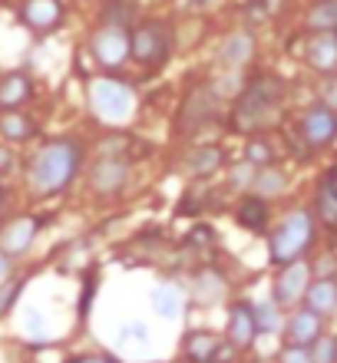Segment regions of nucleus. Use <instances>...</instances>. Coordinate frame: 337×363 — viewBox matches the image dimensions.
Returning <instances> with one entry per match:
<instances>
[{"instance_id": "32", "label": "nucleus", "mask_w": 337, "mask_h": 363, "mask_svg": "<svg viewBox=\"0 0 337 363\" xmlns=\"http://www.w3.org/2000/svg\"><path fill=\"white\" fill-rule=\"evenodd\" d=\"M308 23L314 30H337V0H321L308 13Z\"/></svg>"}, {"instance_id": "3", "label": "nucleus", "mask_w": 337, "mask_h": 363, "mask_svg": "<svg viewBox=\"0 0 337 363\" xmlns=\"http://www.w3.org/2000/svg\"><path fill=\"white\" fill-rule=\"evenodd\" d=\"M318 241V218L311 208H294L278 221V228L268 235V261L275 268H284L291 261H301Z\"/></svg>"}, {"instance_id": "9", "label": "nucleus", "mask_w": 337, "mask_h": 363, "mask_svg": "<svg viewBox=\"0 0 337 363\" xmlns=\"http://www.w3.org/2000/svg\"><path fill=\"white\" fill-rule=\"evenodd\" d=\"M219 109H222V96H219V89L199 86L189 99H185L182 113H179V129L195 133V129L215 123V119H219Z\"/></svg>"}, {"instance_id": "42", "label": "nucleus", "mask_w": 337, "mask_h": 363, "mask_svg": "<svg viewBox=\"0 0 337 363\" xmlns=\"http://www.w3.org/2000/svg\"><path fill=\"white\" fill-rule=\"evenodd\" d=\"M0 211H4V191H0Z\"/></svg>"}, {"instance_id": "41", "label": "nucleus", "mask_w": 337, "mask_h": 363, "mask_svg": "<svg viewBox=\"0 0 337 363\" xmlns=\"http://www.w3.org/2000/svg\"><path fill=\"white\" fill-rule=\"evenodd\" d=\"M4 281H10V255L0 251V284H4Z\"/></svg>"}, {"instance_id": "21", "label": "nucleus", "mask_w": 337, "mask_h": 363, "mask_svg": "<svg viewBox=\"0 0 337 363\" xmlns=\"http://www.w3.org/2000/svg\"><path fill=\"white\" fill-rule=\"evenodd\" d=\"M268 218H271V208H268V199H261L255 191L241 195L238 205H235V221L241 228L248 231H265L268 228Z\"/></svg>"}, {"instance_id": "10", "label": "nucleus", "mask_w": 337, "mask_h": 363, "mask_svg": "<svg viewBox=\"0 0 337 363\" xmlns=\"http://www.w3.org/2000/svg\"><path fill=\"white\" fill-rule=\"evenodd\" d=\"M89 50H93V57H96L103 67H109V69L123 67L126 57L133 53V50H129V30L103 23V27L93 33V40H89Z\"/></svg>"}, {"instance_id": "37", "label": "nucleus", "mask_w": 337, "mask_h": 363, "mask_svg": "<svg viewBox=\"0 0 337 363\" xmlns=\"http://www.w3.org/2000/svg\"><path fill=\"white\" fill-rule=\"evenodd\" d=\"M278 363H314V357H311V347H291V344H281V350H278Z\"/></svg>"}, {"instance_id": "25", "label": "nucleus", "mask_w": 337, "mask_h": 363, "mask_svg": "<svg viewBox=\"0 0 337 363\" xmlns=\"http://www.w3.org/2000/svg\"><path fill=\"white\" fill-rule=\"evenodd\" d=\"M0 135H4V139H10V143H27V139H33V135H37V123H33V119H27L20 109H13V113L0 116Z\"/></svg>"}, {"instance_id": "2", "label": "nucleus", "mask_w": 337, "mask_h": 363, "mask_svg": "<svg viewBox=\"0 0 337 363\" xmlns=\"http://www.w3.org/2000/svg\"><path fill=\"white\" fill-rule=\"evenodd\" d=\"M284 103V83L278 77H265L251 79L248 86L241 89V96L235 99V113H231V125L241 135H258L261 129H268L281 113Z\"/></svg>"}, {"instance_id": "22", "label": "nucleus", "mask_w": 337, "mask_h": 363, "mask_svg": "<svg viewBox=\"0 0 337 363\" xmlns=\"http://www.w3.org/2000/svg\"><path fill=\"white\" fill-rule=\"evenodd\" d=\"M33 96V83H30L27 73H7L0 77V109L4 113H13Z\"/></svg>"}, {"instance_id": "24", "label": "nucleus", "mask_w": 337, "mask_h": 363, "mask_svg": "<svg viewBox=\"0 0 337 363\" xmlns=\"http://www.w3.org/2000/svg\"><path fill=\"white\" fill-rule=\"evenodd\" d=\"M251 57H255V40H251V33H245V30L231 33V37L222 43V60L228 63L231 69L245 67Z\"/></svg>"}, {"instance_id": "8", "label": "nucleus", "mask_w": 337, "mask_h": 363, "mask_svg": "<svg viewBox=\"0 0 337 363\" xmlns=\"http://www.w3.org/2000/svg\"><path fill=\"white\" fill-rule=\"evenodd\" d=\"M261 337L258 330V314H255V304L251 301H235L228 307V320H225V340L238 347V354L251 350L255 340Z\"/></svg>"}, {"instance_id": "14", "label": "nucleus", "mask_w": 337, "mask_h": 363, "mask_svg": "<svg viewBox=\"0 0 337 363\" xmlns=\"http://www.w3.org/2000/svg\"><path fill=\"white\" fill-rule=\"evenodd\" d=\"M20 20L27 23L37 37L53 33L63 20V4L60 0H23L20 4Z\"/></svg>"}, {"instance_id": "5", "label": "nucleus", "mask_w": 337, "mask_h": 363, "mask_svg": "<svg viewBox=\"0 0 337 363\" xmlns=\"http://www.w3.org/2000/svg\"><path fill=\"white\" fill-rule=\"evenodd\" d=\"M129 57L143 67H162L169 50H172V37L162 20H143L129 30Z\"/></svg>"}, {"instance_id": "16", "label": "nucleus", "mask_w": 337, "mask_h": 363, "mask_svg": "<svg viewBox=\"0 0 337 363\" xmlns=\"http://www.w3.org/2000/svg\"><path fill=\"white\" fill-rule=\"evenodd\" d=\"M192 297L202 307L222 304L225 297H228V277L215 268V264H205V268H199L192 274Z\"/></svg>"}, {"instance_id": "34", "label": "nucleus", "mask_w": 337, "mask_h": 363, "mask_svg": "<svg viewBox=\"0 0 337 363\" xmlns=\"http://www.w3.org/2000/svg\"><path fill=\"white\" fill-rule=\"evenodd\" d=\"M314 363H337V334H324L318 344L311 347Z\"/></svg>"}, {"instance_id": "39", "label": "nucleus", "mask_w": 337, "mask_h": 363, "mask_svg": "<svg viewBox=\"0 0 337 363\" xmlns=\"http://www.w3.org/2000/svg\"><path fill=\"white\" fill-rule=\"evenodd\" d=\"M67 363H119V360H113V357H106V354H79Z\"/></svg>"}, {"instance_id": "31", "label": "nucleus", "mask_w": 337, "mask_h": 363, "mask_svg": "<svg viewBox=\"0 0 337 363\" xmlns=\"http://www.w3.org/2000/svg\"><path fill=\"white\" fill-rule=\"evenodd\" d=\"M185 248L209 255V251L219 248V231H215L212 225H195V228L185 235Z\"/></svg>"}, {"instance_id": "29", "label": "nucleus", "mask_w": 337, "mask_h": 363, "mask_svg": "<svg viewBox=\"0 0 337 363\" xmlns=\"http://www.w3.org/2000/svg\"><path fill=\"white\" fill-rule=\"evenodd\" d=\"M245 162H251L255 169H268V165L278 162V155H275V145L268 139H261V135H248V143H245Z\"/></svg>"}, {"instance_id": "13", "label": "nucleus", "mask_w": 337, "mask_h": 363, "mask_svg": "<svg viewBox=\"0 0 337 363\" xmlns=\"http://www.w3.org/2000/svg\"><path fill=\"white\" fill-rule=\"evenodd\" d=\"M225 347V337L205 330V327H192L185 330L182 340H179V350L189 363H219V354Z\"/></svg>"}, {"instance_id": "4", "label": "nucleus", "mask_w": 337, "mask_h": 363, "mask_svg": "<svg viewBox=\"0 0 337 363\" xmlns=\"http://www.w3.org/2000/svg\"><path fill=\"white\" fill-rule=\"evenodd\" d=\"M89 103L93 113L109 125H123L136 116V93L119 79H96L89 83Z\"/></svg>"}, {"instance_id": "17", "label": "nucleus", "mask_w": 337, "mask_h": 363, "mask_svg": "<svg viewBox=\"0 0 337 363\" xmlns=\"http://www.w3.org/2000/svg\"><path fill=\"white\" fill-rule=\"evenodd\" d=\"M37 231H40V221L33 215H20V218H13L7 228L0 231V251L10 255V258H17V255H23L33 245Z\"/></svg>"}, {"instance_id": "11", "label": "nucleus", "mask_w": 337, "mask_h": 363, "mask_svg": "<svg viewBox=\"0 0 337 363\" xmlns=\"http://www.w3.org/2000/svg\"><path fill=\"white\" fill-rule=\"evenodd\" d=\"M129 182V159L126 155H99L96 165L89 169V185L96 195H116Z\"/></svg>"}, {"instance_id": "19", "label": "nucleus", "mask_w": 337, "mask_h": 363, "mask_svg": "<svg viewBox=\"0 0 337 363\" xmlns=\"http://www.w3.org/2000/svg\"><path fill=\"white\" fill-rule=\"evenodd\" d=\"M308 63L318 73H334L337 69V30H318L308 40Z\"/></svg>"}, {"instance_id": "38", "label": "nucleus", "mask_w": 337, "mask_h": 363, "mask_svg": "<svg viewBox=\"0 0 337 363\" xmlns=\"http://www.w3.org/2000/svg\"><path fill=\"white\" fill-rule=\"evenodd\" d=\"M318 99H321V106H328L331 113H337V77H334V73H331V77L321 83Z\"/></svg>"}, {"instance_id": "36", "label": "nucleus", "mask_w": 337, "mask_h": 363, "mask_svg": "<svg viewBox=\"0 0 337 363\" xmlns=\"http://www.w3.org/2000/svg\"><path fill=\"white\" fill-rule=\"evenodd\" d=\"M255 175H258V169L251 162H238L231 169V189H251V185H255Z\"/></svg>"}, {"instance_id": "20", "label": "nucleus", "mask_w": 337, "mask_h": 363, "mask_svg": "<svg viewBox=\"0 0 337 363\" xmlns=\"http://www.w3.org/2000/svg\"><path fill=\"white\" fill-rule=\"evenodd\" d=\"M304 304H308L314 314L324 317V320H334L337 317V277H314L308 287Z\"/></svg>"}, {"instance_id": "33", "label": "nucleus", "mask_w": 337, "mask_h": 363, "mask_svg": "<svg viewBox=\"0 0 337 363\" xmlns=\"http://www.w3.org/2000/svg\"><path fill=\"white\" fill-rule=\"evenodd\" d=\"M119 344H149L153 340V330H149V324L145 320H126V324H119Z\"/></svg>"}, {"instance_id": "15", "label": "nucleus", "mask_w": 337, "mask_h": 363, "mask_svg": "<svg viewBox=\"0 0 337 363\" xmlns=\"http://www.w3.org/2000/svg\"><path fill=\"white\" fill-rule=\"evenodd\" d=\"M314 218L328 235H337V169H328L314 189Z\"/></svg>"}, {"instance_id": "7", "label": "nucleus", "mask_w": 337, "mask_h": 363, "mask_svg": "<svg viewBox=\"0 0 337 363\" xmlns=\"http://www.w3.org/2000/svg\"><path fill=\"white\" fill-rule=\"evenodd\" d=\"M324 317L314 314L308 304L294 307L288 317H284V330H281V344H291V347H314L321 337L328 334L324 330Z\"/></svg>"}, {"instance_id": "12", "label": "nucleus", "mask_w": 337, "mask_h": 363, "mask_svg": "<svg viewBox=\"0 0 337 363\" xmlns=\"http://www.w3.org/2000/svg\"><path fill=\"white\" fill-rule=\"evenodd\" d=\"M298 133L308 149H324L337 139V113H331L328 106H314L301 116Z\"/></svg>"}, {"instance_id": "40", "label": "nucleus", "mask_w": 337, "mask_h": 363, "mask_svg": "<svg viewBox=\"0 0 337 363\" xmlns=\"http://www.w3.org/2000/svg\"><path fill=\"white\" fill-rule=\"evenodd\" d=\"M13 172V152H7V149H0V175Z\"/></svg>"}, {"instance_id": "35", "label": "nucleus", "mask_w": 337, "mask_h": 363, "mask_svg": "<svg viewBox=\"0 0 337 363\" xmlns=\"http://www.w3.org/2000/svg\"><path fill=\"white\" fill-rule=\"evenodd\" d=\"M20 291H23V281H20V277H13V281H4V284H0V317L10 314V307L17 304Z\"/></svg>"}, {"instance_id": "23", "label": "nucleus", "mask_w": 337, "mask_h": 363, "mask_svg": "<svg viewBox=\"0 0 337 363\" xmlns=\"http://www.w3.org/2000/svg\"><path fill=\"white\" fill-rule=\"evenodd\" d=\"M222 165H225V155L219 145H202V149H195V152L185 159V169H189L195 179H212Z\"/></svg>"}, {"instance_id": "27", "label": "nucleus", "mask_w": 337, "mask_h": 363, "mask_svg": "<svg viewBox=\"0 0 337 363\" xmlns=\"http://www.w3.org/2000/svg\"><path fill=\"white\" fill-rule=\"evenodd\" d=\"M219 201V195L212 191V182H195L192 189L185 191L182 199H179V215H195V211L209 208V205H215Z\"/></svg>"}, {"instance_id": "1", "label": "nucleus", "mask_w": 337, "mask_h": 363, "mask_svg": "<svg viewBox=\"0 0 337 363\" xmlns=\"http://www.w3.org/2000/svg\"><path fill=\"white\" fill-rule=\"evenodd\" d=\"M83 165V143L77 139H50L40 145V152L30 162V191L37 199H53L60 191L70 189V182L77 179Z\"/></svg>"}, {"instance_id": "6", "label": "nucleus", "mask_w": 337, "mask_h": 363, "mask_svg": "<svg viewBox=\"0 0 337 363\" xmlns=\"http://www.w3.org/2000/svg\"><path fill=\"white\" fill-rule=\"evenodd\" d=\"M314 281V261L301 258V261H291L284 268H278L275 281H271V297L281 311H294V307L304 304L308 297V287Z\"/></svg>"}, {"instance_id": "26", "label": "nucleus", "mask_w": 337, "mask_h": 363, "mask_svg": "<svg viewBox=\"0 0 337 363\" xmlns=\"http://www.w3.org/2000/svg\"><path fill=\"white\" fill-rule=\"evenodd\" d=\"M284 189H288V172H284V169H278V165L258 169L255 185H251V191H255V195H261V199H275V195H281Z\"/></svg>"}, {"instance_id": "30", "label": "nucleus", "mask_w": 337, "mask_h": 363, "mask_svg": "<svg viewBox=\"0 0 337 363\" xmlns=\"http://www.w3.org/2000/svg\"><path fill=\"white\" fill-rule=\"evenodd\" d=\"M255 314H258L261 334H281V330H284V314H281V307L275 304V297L258 301V304H255Z\"/></svg>"}, {"instance_id": "28", "label": "nucleus", "mask_w": 337, "mask_h": 363, "mask_svg": "<svg viewBox=\"0 0 337 363\" xmlns=\"http://www.w3.org/2000/svg\"><path fill=\"white\" fill-rule=\"evenodd\" d=\"M99 17H103V23H113V27H126L133 30V17H136V4L133 0H106L103 4V10H99Z\"/></svg>"}, {"instance_id": "18", "label": "nucleus", "mask_w": 337, "mask_h": 363, "mask_svg": "<svg viewBox=\"0 0 337 363\" xmlns=\"http://www.w3.org/2000/svg\"><path fill=\"white\" fill-rule=\"evenodd\" d=\"M149 304H153V314L159 320H179L185 314V291L172 281H162V284L153 287V294H149Z\"/></svg>"}]
</instances>
